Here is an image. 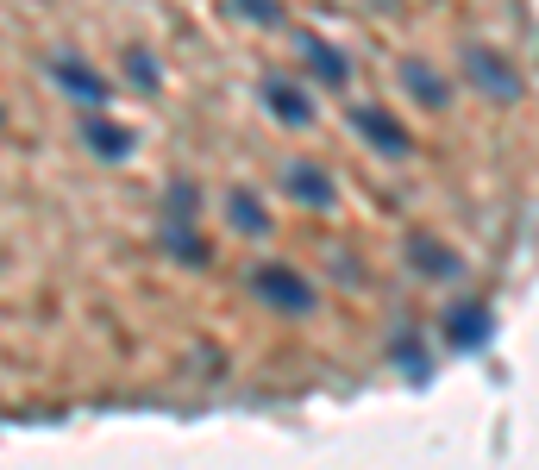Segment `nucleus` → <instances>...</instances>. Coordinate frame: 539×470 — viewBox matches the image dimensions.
<instances>
[{
    "mask_svg": "<svg viewBox=\"0 0 539 470\" xmlns=\"http://www.w3.org/2000/svg\"><path fill=\"white\" fill-rule=\"evenodd\" d=\"M257 295H264L276 314H308L314 308V282L295 276L289 264H264V270H257Z\"/></svg>",
    "mask_w": 539,
    "mask_h": 470,
    "instance_id": "obj_1",
    "label": "nucleus"
},
{
    "mask_svg": "<svg viewBox=\"0 0 539 470\" xmlns=\"http://www.w3.org/2000/svg\"><path fill=\"white\" fill-rule=\"evenodd\" d=\"M51 76H57L63 94H76V101H88V107H101L107 94H113V82L101 76V69H88L82 57H57V63H51Z\"/></svg>",
    "mask_w": 539,
    "mask_h": 470,
    "instance_id": "obj_2",
    "label": "nucleus"
},
{
    "mask_svg": "<svg viewBox=\"0 0 539 470\" xmlns=\"http://www.w3.org/2000/svg\"><path fill=\"white\" fill-rule=\"evenodd\" d=\"M351 126H358V132H364L377 151H389V157H408V151H414L408 126H402V120H389L383 107H358V113H351Z\"/></svg>",
    "mask_w": 539,
    "mask_h": 470,
    "instance_id": "obj_3",
    "label": "nucleus"
},
{
    "mask_svg": "<svg viewBox=\"0 0 539 470\" xmlns=\"http://www.w3.org/2000/svg\"><path fill=\"white\" fill-rule=\"evenodd\" d=\"M82 138H88V145H95L107 163L132 157V132H126V126H113V120H101V113H88V120H82Z\"/></svg>",
    "mask_w": 539,
    "mask_h": 470,
    "instance_id": "obj_4",
    "label": "nucleus"
},
{
    "mask_svg": "<svg viewBox=\"0 0 539 470\" xmlns=\"http://www.w3.org/2000/svg\"><path fill=\"white\" fill-rule=\"evenodd\" d=\"M264 101L276 107V120L283 126H301V120H314V101L301 94L295 82H264Z\"/></svg>",
    "mask_w": 539,
    "mask_h": 470,
    "instance_id": "obj_5",
    "label": "nucleus"
},
{
    "mask_svg": "<svg viewBox=\"0 0 539 470\" xmlns=\"http://www.w3.org/2000/svg\"><path fill=\"white\" fill-rule=\"evenodd\" d=\"M289 195L308 201V207H333V182H326V170H308V163H295V170H289Z\"/></svg>",
    "mask_w": 539,
    "mask_h": 470,
    "instance_id": "obj_6",
    "label": "nucleus"
},
{
    "mask_svg": "<svg viewBox=\"0 0 539 470\" xmlns=\"http://www.w3.org/2000/svg\"><path fill=\"white\" fill-rule=\"evenodd\" d=\"M445 339H452L458 351H477V345L489 339V314H483V308H458L452 326H445Z\"/></svg>",
    "mask_w": 539,
    "mask_h": 470,
    "instance_id": "obj_7",
    "label": "nucleus"
},
{
    "mask_svg": "<svg viewBox=\"0 0 539 470\" xmlns=\"http://www.w3.org/2000/svg\"><path fill=\"white\" fill-rule=\"evenodd\" d=\"M471 76H477L483 88H496V94H521V76H514V69H502L496 51H471Z\"/></svg>",
    "mask_w": 539,
    "mask_h": 470,
    "instance_id": "obj_8",
    "label": "nucleus"
},
{
    "mask_svg": "<svg viewBox=\"0 0 539 470\" xmlns=\"http://www.w3.org/2000/svg\"><path fill=\"white\" fill-rule=\"evenodd\" d=\"M308 63H314V76H320V82H333V88L351 82V63L333 51V44H320V38H308Z\"/></svg>",
    "mask_w": 539,
    "mask_h": 470,
    "instance_id": "obj_9",
    "label": "nucleus"
},
{
    "mask_svg": "<svg viewBox=\"0 0 539 470\" xmlns=\"http://www.w3.org/2000/svg\"><path fill=\"white\" fill-rule=\"evenodd\" d=\"M226 207H232V226H239V232H264V207H257L251 188H232Z\"/></svg>",
    "mask_w": 539,
    "mask_h": 470,
    "instance_id": "obj_10",
    "label": "nucleus"
},
{
    "mask_svg": "<svg viewBox=\"0 0 539 470\" xmlns=\"http://www.w3.org/2000/svg\"><path fill=\"white\" fill-rule=\"evenodd\" d=\"M402 82H408V88H414V94H420V101H427V107H445V82L433 76L427 63H408V69H402Z\"/></svg>",
    "mask_w": 539,
    "mask_h": 470,
    "instance_id": "obj_11",
    "label": "nucleus"
},
{
    "mask_svg": "<svg viewBox=\"0 0 539 470\" xmlns=\"http://www.w3.org/2000/svg\"><path fill=\"white\" fill-rule=\"evenodd\" d=\"M195 207H201L195 182H176V195H170V226H189V220H195Z\"/></svg>",
    "mask_w": 539,
    "mask_h": 470,
    "instance_id": "obj_12",
    "label": "nucleus"
},
{
    "mask_svg": "<svg viewBox=\"0 0 539 470\" xmlns=\"http://www.w3.org/2000/svg\"><path fill=\"white\" fill-rule=\"evenodd\" d=\"M414 257H420V270H427V276H452V251H439V245L420 239V245H414Z\"/></svg>",
    "mask_w": 539,
    "mask_h": 470,
    "instance_id": "obj_13",
    "label": "nucleus"
},
{
    "mask_svg": "<svg viewBox=\"0 0 539 470\" xmlns=\"http://www.w3.org/2000/svg\"><path fill=\"white\" fill-rule=\"evenodd\" d=\"M232 7L245 19H257V26H276V19H283V0H232Z\"/></svg>",
    "mask_w": 539,
    "mask_h": 470,
    "instance_id": "obj_14",
    "label": "nucleus"
},
{
    "mask_svg": "<svg viewBox=\"0 0 539 470\" xmlns=\"http://www.w3.org/2000/svg\"><path fill=\"white\" fill-rule=\"evenodd\" d=\"M126 63H132V69H126V76H132L138 88H151V82H157V69H151V57H145V51H132Z\"/></svg>",
    "mask_w": 539,
    "mask_h": 470,
    "instance_id": "obj_15",
    "label": "nucleus"
}]
</instances>
